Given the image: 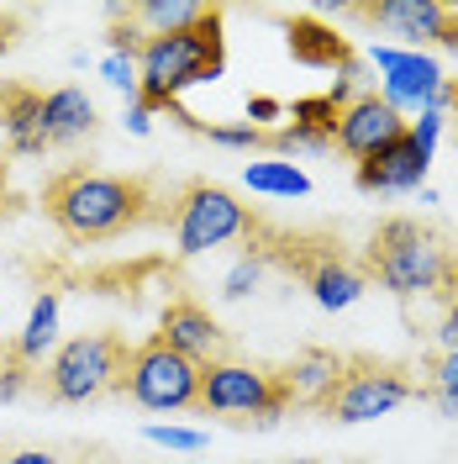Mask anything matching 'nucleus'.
<instances>
[{
	"mask_svg": "<svg viewBox=\"0 0 458 464\" xmlns=\"http://www.w3.org/2000/svg\"><path fill=\"white\" fill-rule=\"evenodd\" d=\"M153 196L132 174H100V169H63L43 185V211L58 222L69 243H111L121 232L143 227Z\"/></svg>",
	"mask_w": 458,
	"mask_h": 464,
	"instance_id": "1",
	"label": "nucleus"
},
{
	"mask_svg": "<svg viewBox=\"0 0 458 464\" xmlns=\"http://www.w3.org/2000/svg\"><path fill=\"white\" fill-rule=\"evenodd\" d=\"M227 69V37H222V11L211 5L196 27L148 37L138 53V106L148 111H174L190 85H211Z\"/></svg>",
	"mask_w": 458,
	"mask_h": 464,
	"instance_id": "2",
	"label": "nucleus"
},
{
	"mask_svg": "<svg viewBox=\"0 0 458 464\" xmlns=\"http://www.w3.org/2000/svg\"><path fill=\"white\" fill-rule=\"evenodd\" d=\"M453 269H458V254L448 248V237L422 227L416 217L379 222L369 237V254H364V280H379L401 301H411V295H448Z\"/></svg>",
	"mask_w": 458,
	"mask_h": 464,
	"instance_id": "3",
	"label": "nucleus"
},
{
	"mask_svg": "<svg viewBox=\"0 0 458 464\" xmlns=\"http://www.w3.org/2000/svg\"><path fill=\"white\" fill-rule=\"evenodd\" d=\"M127 359H132V343L121 333H80L53 348V359L43 370V396L63 406L100 401L106 391H121Z\"/></svg>",
	"mask_w": 458,
	"mask_h": 464,
	"instance_id": "4",
	"label": "nucleus"
},
{
	"mask_svg": "<svg viewBox=\"0 0 458 464\" xmlns=\"http://www.w3.org/2000/svg\"><path fill=\"white\" fill-rule=\"evenodd\" d=\"M169 227H174V248L185 259L211 254V248H227L237 237L253 243L263 222L253 217V206H243L227 185H211V179H190L179 196L169 201Z\"/></svg>",
	"mask_w": 458,
	"mask_h": 464,
	"instance_id": "5",
	"label": "nucleus"
},
{
	"mask_svg": "<svg viewBox=\"0 0 458 464\" xmlns=\"http://www.w3.org/2000/svg\"><path fill=\"white\" fill-rule=\"evenodd\" d=\"M416 396H427V391L406 375V370H396V364L348 359L338 385H332V396L316 406V411L332 417V422H379V417L401 411L406 401H416Z\"/></svg>",
	"mask_w": 458,
	"mask_h": 464,
	"instance_id": "6",
	"label": "nucleus"
},
{
	"mask_svg": "<svg viewBox=\"0 0 458 464\" xmlns=\"http://www.w3.org/2000/svg\"><path fill=\"white\" fill-rule=\"evenodd\" d=\"M121 396L143 406V411H190L201 401V364H190L185 353H174L164 338H148L132 348Z\"/></svg>",
	"mask_w": 458,
	"mask_h": 464,
	"instance_id": "7",
	"label": "nucleus"
},
{
	"mask_svg": "<svg viewBox=\"0 0 458 464\" xmlns=\"http://www.w3.org/2000/svg\"><path fill=\"white\" fill-rule=\"evenodd\" d=\"M253 248L263 254V259H280L290 264V275H301L306 280V290L316 295V306L321 312H348L358 295H364V269H353V264L332 248V243H306V237H274V243H258L253 237Z\"/></svg>",
	"mask_w": 458,
	"mask_h": 464,
	"instance_id": "8",
	"label": "nucleus"
},
{
	"mask_svg": "<svg viewBox=\"0 0 458 464\" xmlns=\"http://www.w3.org/2000/svg\"><path fill=\"white\" fill-rule=\"evenodd\" d=\"M290 406V385L274 370H253V364H205L201 370V401L196 411H216V417H285Z\"/></svg>",
	"mask_w": 458,
	"mask_h": 464,
	"instance_id": "9",
	"label": "nucleus"
},
{
	"mask_svg": "<svg viewBox=\"0 0 458 464\" xmlns=\"http://www.w3.org/2000/svg\"><path fill=\"white\" fill-rule=\"evenodd\" d=\"M374 63L385 69L379 80V101H390L396 111H448V80L427 53H411V48H379L374 43Z\"/></svg>",
	"mask_w": 458,
	"mask_h": 464,
	"instance_id": "10",
	"label": "nucleus"
},
{
	"mask_svg": "<svg viewBox=\"0 0 458 464\" xmlns=\"http://www.w3.org/2000/svg\"><path fill=\"white\" fill-rule=\"evenodd\" d=\"M353 16L396 32L411 53H422L427 43L458 48V5H443V0H379V5H353Z\"/></svg>",
	"mask_w": 458,
	"mask_h": 464,
	"instance_id": "11",
	"label": "nucleus"
},
{
	"mask_svg": "<svg viewBox=\"0 0 458 464\" xmlns=\"http://www.w3.org/2000/svg\"><path fill=\"white\" fill-rule=\"evenodd\" d=\"M406 138V116L390 106V101H379L374 90L364 95H353L338 116V127H332V148H343L353 164H364L374 153H385L390 143H401Z\"/></svg>",
	"mask_w": 458,
	"mask_h": 464,
	"instance_id": "12",
	"label": "nucleus"
},
{
	"mask_svg": "<svg viewBox=\"0 0 458 464\" xmlns=\"http://www.w3.org/2000/svg\"><path fill=\"white\" fill-rule=\"evenodd\" d=\"M153 338H164L174 353H185L190 364H222L232 353V338L227 327L205 312L201 301H190V295H174L169 306H164V317H158V333Z\"/></svg>",
	"mask_w": 458,
	"mask_h": 464,
	"instance_id": "13",
	"label": "nucleus"
},
{
	"mask_svg": "<svg viewBox=\"0 0 458 464\" xmlns=\"http://www.w3.org/2000/svg\"><path fill=\"white\" fill-rule=\"evenodd\" d=\"M427 169H432V164L401 138V143H390L385 153L364 159V164L353 169V179H358V190H379V196H396V190H422Z\"/></svg>",
	"mask_w": 458,
	"mask_h": 464,
	"instance_id": "14",
	"label": "nucleus"
},
{
	"mask_svg": "<svg viewBox=\"0 0 458 464\" xmlns=\"http://www.w3.org/2000/svg\"><path fill=\"white\" fill-rule=\"evenodd\" d=\"M0 127H5V143L22 159H37L48 138H43V90L32 85H0Z\"/></svg>",
	"mask_w": 458,
	"mask_h": 464,
	"instance_id": "15",
	"label": "nucleus"
},
{
	"mask_svg": "<svg viewBox=\"0 0 458 464\" xmlns=\"http://www.w3.org/2000/svg\"><path fill=\"white\" fill-rule=\"evenodd\" d=\"M90 132H95V101L80 85H63L43 95V138H48V148L80 143Z\"/></svg>",
	"mask_w": 458,
	"mask_h": 464,
	"instance_id": "16",
	"label": "nucleus"
},
{
	"mask_svg": "<svg viewBox=\"0 0 458 464\" xmlns=\"http://www.w3.org/2000/svg\"><path fill=\"white\" fill-rule=\"evenodd\" d=\"M343 353H332V348H301L295 359H290V370H280V380L290 385V401H306V406H321L332 396V385L343 375Z\"/></svg>",
	"mask_w": 458,
	"mask_h": 464,
	"instance_id": "17",
	"label": "nucleus"
},
{
	"mask_svg": "<svg viewBox=\"0 0 458 464\" xmlns=\"http://www.w3.org/2000/svg\"><path fill=\"white\" fill-rule=\"evenodd\" d=\"M290 53H295V63H306V69H338V63H353L348 58V43L338 37L332 27H321V22H311V16H295L290 22Z\"/></svg>",
	"mask_w": 458,
	"mask_h": 464,
	"instance_id": "18",
	"label": "nucleus"
},
{
	"mask_svg": "<svg viewBox=\"0 0 458 464\" xmlns=\"http://www.w3.org/2000/svg\"><path fill=\"white\" fill-rule=\"evenodd\" d=\"M211 5H196V0H138V5H121V16L143 37H164V32L196 27Z\"/></svg>",
	"mask_w": 458,
	"mask_h": 464,
	"instance_id": "19",
	"label": "nucleus"
},
{
	"mask_svg": "<svg viewBox=\"0 0 458 464\" xmlns=\"http://www.w3.org/2000/svg\"><path fill=\"white\" fill-rule=\"evenodd\" d=\"M58 343V295L53 290H43L37 301H32V312H27V327L16 333V359L22 364H43V353Z\"/></svg>",
	"mask_w": 458,
	"mask_h": 464,
	"instance_id": "20",
	"label": "nucleus"
},
{
	"mask_svg": "<svg viewBox=\"0 0 458 464\" xmlns=\"http://www.w3.org/2000/svg\"><path fill=\"white\" fill-rule=\"evenodd\" d=\"M243 185H248L253 196H285V201H295V196H311V174L295 169V164H280V159L248 164V169H243Z\"/></svg>",
	"mask_w": 458,
	"mask_h": 464,
	"instance_id": "21",
	"label": "nucleus"
},
{
	"mask_svg": "<svg viewBox=\"0 0 458 464\" xmlns=\"http://www.w3.org/2000/svg\"><path fill=\"white\" fill-rule=\"evenodd\" d=\"M174 116L196 132V138H211L216 148H248V153H258V148H269V132L263 127H248V121H237V127H222V121H201V116H190L185 106H174Z\"/></svg>",
	"mask_w": 458,
	"mask_h": 464,
	"instance_id": "22",
	"label": "nucleus"
},
{
	"mask_svg": "<svg viewBox=\"0 0 458 464\" xmlns=\"http://www.w3.org/2000/svg\"><path fill=\"white\" fill-rule=\"evenodd\" d=\"M269 148L274 153H327L332 138L327 132H311V127H280V132H269Z\"/></svg>",
	"mask_w": 458,
	"mask_h": 464,
	"instance_id": "23",
	"label": "nucleus"
},
{
	"mask_svg": "<svg viewBox=\"0 0 458 464\" xmlns=\"http://www.w3.org/2000/svg\"><path fill=\"white\" fill-rule=\"evenodd\" d=\"M295 127H311V132H327L332 138V127H338V116H343V106H332L327 95H311V101H295Z\"/></svg>",
	"mask_w": 458,
	"mask_h": 464,
	"instance_id": "24",
	"label": "nucleus"
},
{
	"mask_svg": "<svg viewBox=\"0 0 458 464\" xmlns=\"http://www.w3.org/2000/svg\"><path fill=\"white\" fill-rule=\"evenodd\" d=\"M263 264H269V259H263V254H258L253 243H248V254H243V259L232 264V275H227V295H232V301L253 295V290H258V280H263Z\"/></svg>",
	"mask_w": 458,
	"mask_h": 464,
	"instance_id": "25",
	"label": "nucleus"
},
{
	"mask_svg": "<svg viewBox=\"0 0 458 464\" xmlns=\"http://www.w3.org/2000/svg\"><path fill=\"white\" fill-rule=\"evenodd\" d=\"M143 438H148V443H158V449H179V454H201V449H205L201 428H164V422H148Z\"/></svg>",
	"mask_w": 458,
	"mask_h": 464,
	"instance_id": "26",
	"label": "nucleus"
},
{
	"mask_svg": "<svg viewBox=\"0 0 458 464\" xmlns=\"http://www.w3.org/2000/svg\"><path fill=\"white\" fill-rule=\"evenodd\" d=\"M437 138H443V111H422L416 121H406V143L416 148L427 164H432V153H437Z\"/></svg>",
	"mask_w": 458,
	"mask_h": 464,
	"instance_id": "27",
	"label": "nucleus"
},
{
	"mask_svg": "<svg viewBox=\"0 0 458 464\" xmlns=\"http://www.w3.org/2000/svg\"><path fill=\"white\" fill-rule=\"evenodd\" d=\"M106 85H116V90H127L132 101H138V58H121V53H111L106 63Z\"/></svg>",
	"mask_w": 458,
	"mask_h": 464,
	"instance_id": "28",
	"label": "nucleus"
},
{
	"mask_svg": "<svg viewBox=\"0 0 458 464\" xmlns=\"http://www.w3.org/2000/svg\"><path fill=\"white\" fill-rule=\"evenodd\" d=\"M432 396H453L458 401V348L432 364Z\"/></svg>",
	"mask_w": 458,
	"mask_h": 464,
	"instance_id": "29",
	"label": "nucleus"
},
{
	"mask_svg": "<svg viewBox=\"0 0 458 464\" xmlns=\"http://www.w3.org/2000/svg\"><path fill=\"white\" fill-rule=\"evenodd\" d=\"M285 111L274 95H248V127H258V121H274V116Z\"/></svg>",
	"mask_w": 458,
	"mask_h": 464,
	"instance_id": "30",
	"label": "nucleus"
},
{
	"mask_svg": "<svg viewBox=\"0 0 458 464\" xmlns=\"http://www.w3.org/2000/svg\"><path fill=\"white\" fill-rule=\"evenodd\" d=\"M5 464H58L48 449H16V454H5Z\"/></svg>",
	"mask_w": 458,
	"mask_h": 464,
	"instance_id": "31",
	"label": "nucleus"
},
{
	"mask_svg": "<svg viewBox=\"0 0 458 464\" xmlns=\"http://www.w3.org/2000/svg\"><path fill=\"white\" fill-rule=\"evenodd\" d=\"M16 16H11V11H0V53H11V48H16Z\"/></svg>",
	"mask_w": 458,
	"mask_h": 464,
	"instance_id": "32",
	"label": "nucleus"
},
{
	"mask_svg": "<svg viewBox=\"0 0 458 464\" xmlns=\"http://www.w3.org/2000/svg\"><path fill=\"white\" fill-rule=\"evenodd\" d=\"M148 106H138V101H132V111H127V132H132V138H148Z\"/></svg>",
	"mask_w": 458,
	"mask_h": 464,
	"instance_id": "33",
	"label": "nucleus"
},
{
	"mask_svg": "<svg viewBox=\"0 0 458 464\" xmlns=\"http://www.w3.org/2000/svg\"><path fill=\"white\" fill-rule=\"evenodd\" d=\"M448 106H458V80H453V85H448Z\"/></svg>",
	"mask_w": 458,
	"mask_h": 464,
	"instance_id": "34",
	"label": "nucleus"
},
{
	"mask_svg": "<svg viewBox=\"0 0 458 464\" xmlns=\"http://www.w3.org/2000/svg\"><path fill=\"white\" fill-rule=\"evenodd\" d=\"M448 295H453V301H458V269H453V285H448Z\"/></svg>",
	"mask_w": 458,
	"mask_h": 464,
	"instance_id": "35",
	"label": "nucleus"
},
{
	"mask_svg": "<svg viewBox=\"0 0 458 464\" xmlns=\"http://www.w3.org/2000/svg\"><path fill=\"white\" fill-rule=\"evenodd\" d=\"M290 464H321V459H290Z\"/></svg>",
	"mask_w": 458,
	"mask_h": 464,
	"instance_id": "36",
	"label": "nucleus"
},
{
	"mask_svg": "<svg viewBox=\"0 0 458 464\" xmlns=\"http://www.w3.org/2000/svg\"><path fill=\"white\" fill-rule=\"evenodd\" d=\"M0 459H5V454H0Z\"/></svg>",
	"mask_w": 458,
	"mask_h": 464,
	"instance_id": "37",
	"label": "nucleus"
}]
</instances>
